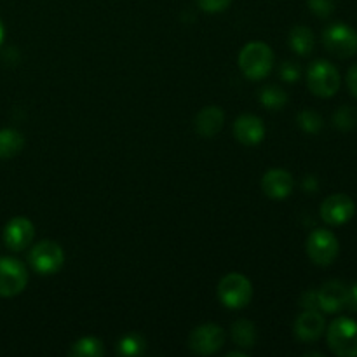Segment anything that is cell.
Here are the masks:
<instances>
[{
	"label": "cell",
	"mask_w": 357,
	"mask_h": 357,
	"mask_svg": "<svg viewBox=\"0 0 357 357\" xmlns=\"http://www.w3.org/2000/svg\"><path fill=\"white\" fill-rule=\"evenodd\" d=\"M309 9L319 17H330L335 10V0H307Z\"/></svg>",
	"instance_id": "cell-25"
},
{
	"label": "cell",
	"mask_w": 357,
	"mask_h": 357,
	"mask_svg": "<svg viewBox=\"0 0 357 357\" xmlns=\"http://www.w3.org/2000/svg\"><path fill=\"white\" fill-rule=\"evenodd\" d=\"M225 344V333L218 324H202L188 337V347L197 356H211Z\"/></svg>",
	"instance_id": "cell-9"
},
{
	"label": "cell",
	"mask_w": 357,
	"mask_h": 357,
	"mask_svg": "<svg viewBox=\"0 0 357 357\" xmlns=\"http://www.w3.org/2000/svg\"><path fill=\"white\" fill-rule=\"evenodd\" d=\"M234 136L237 142L246 146H255L265 138V126L260 117L251 114H244L234 122Z\"/></svg>",
	"instance_id": "cell-13"
},
{
	"label": "cell",
	"mask_w": 357,
	"mask_h": 357,
	"mask_svg": "<svg viewBox=\"0 0 357 357\" xmlns=\"http://www.w3.org/2000/svg\"><path fill=\"white\" fill-rule=\"evenodd\" d=\"M35 236V227L24 216H16L10 220L3 229V243L9 250L13 251H23L28 248L33 241Z\"/></svg>",
	"instance_id": "cell-11"
},
{
	"label": "cell",
	"mask_w": 357,
	"mask_h": 357,
	"mask_svg": "<svg viewBox=\"0 0 357 357\" xmlns=\"http://www.w3.org/2000/svg\"><path fill=\"white\" fill-rule=\"evenodd\" d=\"M253 286L251 281L243 274H227L218 284V298L227 309H244L251 302Z\"/></svg>",
	"instance_id": "cell-3"
},
{
	"label": "cell",
	"mask_w": 357,
	"mask_h": 357,
	"mask_svg": "<svg viewBox=\"0 0 357 357\" xmlns=\"http://www.w3.org/2000/svg\"><path fill=\"white\" fill-rule=\"evenodd\" d=\"M354 215V201L345 194L330 195V197L324 199V202L321 204V218H323L328 225H344V223L351 222Z\"/></svg>",
	"instance_id": "cell-10"
},
{
	"label": "cell",
	"mask_w": 357,
	"mask_h": 357,
	"mask_svg": "<svg viewBox=\"0 0 357 357\" xmlns=\"http://www.w3.org/2000/svg\"><path fill=\"white\" fill-rule=\"evenodd\" d=\"M307 86L316 96L331 98L340 89V73L326 59H317L307 70Z\"/></svg>",
	"instance_id": "cell-4"
},
{
	"label": "cell",
	"mask_w": 357,
	"mask_h": 357,
	"mask_svg": "<svg viewBox=\"0 0 357 357\" xmlns=\"http://www.w3.org/2000/svg\"><path fill=\"white\" fill-rule=\"evenodd\" d=\"M340 251L337 236L326 229H317L307 239V255L319 267H328L333 264Z\"/></svg>",
	"instance_id": "cell-5"
},
{
	"label": "cell",
	"mask_w": 357,
	"mask_h": 357,
	"mask_svg": "<svg viewBox=\"0 0 357 357\" xmlns=\"http://www.w3.org/2000/svg\"><path fill=\"white\" fill-rule=\"evenodd\" d=\"M2 38H3V24L2 21H0V42H2Z\"/></svg>",
	"instance_id": "cell-32"
},
{
	"label": "cell",
	"mask_w": 357,
	"mask_h": 357,
	"mask_svg": "<svg viewBox=\"0 0 357 357\" xmlns=\"http://www.w3.org/2000/svg\"><path fill=\"white\" fill-rule=\"evenodd\" d=\"M26 267L16 258H0V296H16L26 288Z\"/></svg>",
	"instance_id": "cell-8"
},
{
	"label": "cell",
	"mask_w": 357,
	"mask_h": 357,
	"mask_svg": "<svg viewBox=\"0 0 357 357\" xmlns=\"http://www.w3.org/2000/svg\"><path fill=\"white\" fill-rule=\"evenodd\" d=\"M289 45H291L293 51L300 56H309L314 51V45H316V38L310 28L307 26H295L289 31L288 38Z\"/></svg>",
	"instance_id": "cell-17"
},
{
	"label": "cell",
	"mask_w": 357,
	"mask_h": 357,
	"mask_svg": "<svg viewBox=\"0 0 357 357\" xmlns=\"http://www.w3.org/2000/svg\"><path fill=\"white\" fill-rule=\"evenodd\" d=\"M345 309H349L351 312H357V282H354L352 286H349L347 303H345Z\"/></svg>",
	"instance_id": "cell-29"
},
{
	"label": "cell",
	"mask_w": 357,
	"mask_h": 357,
	"mask_svg": "<svg viewBox=\"0 0 357 357\" xmlns=\"http://www.w3.org/2000/svg\"><path fill=\"white\" fill-rule=\"evenodd\" d=\"M232 340L244 349L255 347L257 344V328L251 321L239 319L232 324Z\"/></svg>",
	"instance_id": "cell-19"
},
{
	"label": "cell",
	"mask_w": 357,
	"mask_h": 357,
	"mask_svg": "<svg viewBox=\"0 0 357 357\" xmlns=\"http://www.w3.org/2000/svg\"><path fill=\"white\" fill-rule=\"evenodd\" d=\"M258 98H260V101L268 110H281L286 105V101H288V96H286L284 91L278 86H265L260 91V96Z\"/></svg>",
	"instance_id": "cell-21"
},
{
	"label": "cell",
	"mask_w": 357,
	"mask_h": 357,
	"mask_svg": "<svg viewBox=\"0 0 357 357\" xmlns=\"http://www.w3.org/2000/svg\"><path fill=\"white\" fill-rule=\"evenodd\" d=\"M296 121H298L300 129L309 132V135H316V132H319L323 129V117L314 110L300 112Z\"/></svg>",
	"instance_id": "cell-22"
},
{
	"label": "cell",
	"mask_w": 357,
	"mask_h": 357,
	"mask_svg": "<svg viewBox=\"0 0 357 357\" xmlns=\"http://www.w3.org/2000/svg\"><path fill=\"white\" fill-rule=\"evenodd\" d=\"M323 44L337 58H351L357 52V31L344 23L330 24L323 31Z\"/></svg>",
	"instance_id": "cell-6"
},
{
	"label": "cell",
	"mask_w": 357,
	"mask_h": 357,
	"mask_svg": "<svg viewBox=\"0 0 357 357\" xmlns=\"http://www.w3.org/2000/svg\"><path fill=\"white\" fill-rule=\"evenodd\" d=\"M145 349V342L138 335H128L119 342V352L124 356H139Z\"/></svg>",
	"instance_id": "cell-24"
},
{
	"label": "cell",
	"mask_w": 357,
	"mask_h": 357,
	"mask_svg": "<svg viewBox=\"0 0 357 357\" xmlns=\"http://www.w3.org/2000/svg\"><path fill=\"white\" fill-rule=\"evenodd\" d=\"M223 121H225V114H223L222 108L215 107H206L195 117V131L202 136V138H213L215 135H218L220 129L223 128Z\"/></svg>",
	"instance_id": "cell-16"
},
{
	"label": "cell",
	"mask_w": 357,
	"mask_h": 357,
	"mask_svg": "<svg viewBox=\"0 0 357 357\" xmlns=\"http://www.w3.org/2000/svg\"><path fill=\"white\" fill-rule=\"evenodd\" d=\"M103 352H105V349H103V344H101L100 338L84 337L73 344L70 354L75 356V357H100V356H103Z\"/></svg>",
	"instance_id": "cell-20"
},
{
	"label": "cell",
	"mask_w": 357,
	"mask_h": 357,
	"mask_svg": "<svg viewBox=\"0 0 357 357\" xmlns=\"http://www.w3.org/2000/svg\"><path fill=\"white\" fill-rule=\"evenodd\" d=\"M293 176L284 169H271L261 178V190L271 199H286L293 192Z\"/></svg>",
	"instance_id": "cell-14"
},
{
	"label": "cell",
	"mask_w": 357,
	"mask_h": 357,
	"mask_svg": "<svg viewBox=\"0 0 357 357\" xmlns=\"http://www.w3.org/2000/svg\"><path fill=\"white\" fill-rule=\"evenodd\" d=\"M328 347L340 357H357V323L349 317H338L328 328Z\"/></svg>",
	"instance_id": "cell-2"
},
{
	"label": "cell",
	"mask_w": 357,
	"mask_h": 357,
	"mask_svg": "<svg viewBox=\"0 0 357 357\" xmlns=\"http://www.w3.org/2000/svg\"><path fill=\"white\" fill-rule=\"evenodd\" d=\"M300 305H302L305 310H317V309H319V302H317V291H314V289H309L307 293H303Z\"/></svg>",
	"instance_id": "cell-28"
},
{
	"label": "cell",
	"mask_w": 357,
	"mask_h": 357,
	"mask_svg": "<svg viewBox=\"0 0 357 357\" xmlns=\"http://www.w3.org/2000/svg\"><path fill=\"white\" fill-rule=\"evenodd\" d=\"M24 145V138L16 129H2L0 131V159H10L17 155Z\"/></svg>",
	"instance_id": "cell-18"
},
{
	"label": "cell",
	"mask_w": 357,
	"mask_h": 357,
	"mask_svg": "<svg viewBox=\"0 0 357 357\" xmlns=\"http://www.w3.org/2000/svg\"><path fill=\"white\" fill-rule=\"evenodd\" d=\"M347 291L349 286H345L342 281L324 282L319 291H317L319 309L328 314L340 312L342 309H345V303H347Z\"/></svg>",
	"instance_id": "cell-12"
},
{
	"label": "cell",
	"mask_w": 357,
	"mask_h": 357,
	"mask_svg": "<svg viewBox=\"0 0 357 357\" xmlns=\"http://www.w3.org/2000/svg\"><path fill=\"white\" fill-rule=\"evenodd\" d=\"M347 86L352 96L357 98V65L352 66L347 72Z\"/></svg>",
	"instance_id": "cell-30"
},
{
	"label": "cell",
	"mask_w": 357,
	"mask_h": 357,
	"mask_svg": "<svg viewBox=\"0 0 357 357\" xmlns=\"http://www.w3.org/2000/svg\"><path fill=\"white\" fill-rule=\"evenodd\" d=\"M300 66L293 61H286L281 65V79L286 80V82H296L300 79Z\"/></svg>",
	"instance_id": "cell-27"
},
{
	"label": "cell",
	"mask_w": 357,
	"mask_h": 357,
	"mask_svg": "<svg viewBox=\"0 0 357 357\" xmlns=\"http://www.w3.org/2000/svg\"><path fill=\"white\" fill-rule=\"evenodd\" d=\"M333 124L337 126L340 131H351L352 128L357 126V110L352 107H340L333 115Z\"/></svg>",
	"instance_id": "cell-23"
},
{
	"label": "cell",
	"mask_w": 357,
	"mask_h": 357,
	"mask_svg": "<svg viewBox=\"0 0 357 357\" xmlns=\"http://www.w3.org/2000/svg\"><path fill=\"white\" fill-rule=\"evenodd\" d=\"M302 187L305 188L307 192H316L317 187H319V183H317V178L312 176V174H309V176H305V180H303Z\"/></svg>",
	"instance_id": "cell-31"
},
{
	"label": "cell",
	"mask_w": 357,
	"mask_h": 357,
	"mask_svg": "<svg viewBox=\"0 0 357 357\" xmlns=\"http://www.w3.org/2000/svg\"><path fill=\"white\" fill-rule=\"evenodd\" d=\"M30 265L40 275H52L65 264V253L54 241H40L30 251Z\"/></svg>",
	"instance_id": "cell-7"
},
{
	"label": "cell",
	"mask_w": 357,
	"mask_h": 357,
	"mask_svg": "<svg viewBox=\"0 0 357 357\" xmlns=\"http://www.w3.org/2000/svg\"><path fill=\"white\" fill-rule=\"evenodd\" d=\"M239 68L248 79H265L274 68V52L264 42H250L239 52Z\"/></svg>",
	"instance_id": "cell-1"
},
{
	"label": "cell",
	"mask_w": 357,
	"mask_h": 357,
	"mask_svg": "<svg viewBox=\"0 0 357 357\" xmlns=\"http://www.w3.org/2000/svg\"><path fill=\"white\" fill-rule=\"evenodd\" d=\"M230 3H232V0H197L199 9H202L204 13L209 14L223 13L225 9H229Z\"/></svg>",
	"instance_id": "cell-26"
},
{
	"label": "cell",
	"mask_w": 357,
	"mask_h": 357,
	"mask_svg": "<svg viewBox=\"0 0 357 357\" xmlns=\"http://www.w3.org/2000/svg\"><path fill=\"white\" fill-rule=\"evenodd\" d=\"M326 330V321L324 316L317 310H305L300 314L295 323V335L302 342H316Z\"/></svg>",
	"instance_id": "cell-15"
}]
</instances>
